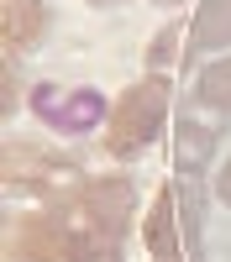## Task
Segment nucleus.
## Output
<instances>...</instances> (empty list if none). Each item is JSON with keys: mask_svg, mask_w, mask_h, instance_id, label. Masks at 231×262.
<instances>
[{"mask_svg": "<svg viewBox=\"0 0 231 262\" xmlns=\"http://www.w3.org/2000/svg\"><path fill=\"white\" fill-rule=\"evenodd\" d=\"M184 42H189V21H163V27L153 32V42H147V53H142L147 58V74H168L179 58H189Z\"/></svg>", "mask_w": 231, "mask_h": 262, "instance_id": "6e6552de", "label": "nucleus"}, {"mask_svg": "<svg viewBox=\"0 0 231 262\" xmlns=\"http://www.w3.org/2000/svg\"><path fill=\"white\" fill-rule=\"evenodd\" d=\"M42 32H48V6L42 0H6V48L11 53L37 48Z\"/></svg>", "mask_w": 231, "mask_h": 262, "instance_id": "0eeeda50", "label": "nucleus"}, {"mask_svg": "<svg viewBox=\"0 0 231 262\" xmlns=\"http://www.w3.org/2000/svg\"><path fill=\"white\" fill-rule=\"evenodd\" d=\"M32 116L48 131H74V137L100 126V121H111L100 90H90V84H79V90H69V84H37L32 90Z\"/></svg>", "mask_w": 231, "mask_h": 262, "instance_id": "20e7f679", "label": "nucleus"}, {"mask_svg": "<svg viewBox=\"0 0 231 262\" xmlns=\"http://www.w3.org/2000/svg\"><path fill=\"white\" fill-rule=\"evenodd\" d=\"M153 262H189V252H179V257H153Z\"/></svg>", "mask_w": 231, "mask_h": 262, "instance_id": "f8f14e48", "label": "nucleus"}, {"mask_svg": "<svg viewBox=\"0 0 231 262\" xmlns=\"http://www.w3.org/2000/svg\"><path fill=\"white\" fill-rule=\"evenodd\" d=\"M195 105H210V111L231 116V53L210 58L205 69L195 74Z\"/></svg>", "mask_w": 231, "mask_h": 262, "instance_id": "1a4fd4ad", "label": "nucleus"}, {"mask_svg": "<svg viewBox=\"0 0 231 262\" xmlns=\"http://www.w3.org/2000/svg\"><path fill=\"white\" fill-rule=\"evenodd\" d=\"M84 6H100V11H105V6H121V0H84Z\"/></svg>", "mask_w": 231, "mask_h": 262, "instance_id": "ddd939ff", "label": "nucleus"}, {"mask_svg": "<svg viewBox=\"0 0 231 262\" xmlns=\"http://www.w3.org/2000/svg\"><path fill=\"white\" fill-rule=\"evenodd\" d=\"M231 48V0H200L189 16V58L200 53H226Z\"/></svg>", "mask_w": 231, "mask_h": 262, "instance_id": "423d86ee", "label": "nucleus"}, {"mask_svg": "<svg viewBox=\"0 0 231 262\" xmlns=\"http://www.w3.org/2000/svg\"><path fill=\"white\" fill-rule=\"evenodd\" d=\"M21 105V74H16V63H6V111H16Z\"/></svg>", "mask_w": 231, "mask_h": 262, "instance_id": "9d476101", "label": "nucleus"}, {"mask_svg": "<svg viewBox=\"0 0 231 262\" xmlns=\"http://www.w3.org/2000/svg\"><path fill=\"white\" fill-rule=\"evenodd\" d=\"M168 95H174L168 74H142L137 84H126V90L116 95V105H111V121H105L100 147L111 152L116 163L142 158V152L158 142L163 121H168Z\"/></svg>", "mask_w": 231, "mask_h": 262, "instance_id": "f257e3e1", "label": "nucleus"}, {"mask_svg": "<svg viewBox=\"0 0 231 262\" xmlns=\"http://www.w3.org/2000/svg\"><path fill=\"white\" fill-rule=\"evenodd\" d=\"M69 210H74L79 226L126 242V231H132V221H137V184L126 179V173H95V179L79 184Z\"/></svg>", "mask_w": 231, "mask_h": 262, "instance_id": "7ed1b4c3", "label": "nucleus"}, {"mask_svg": "<svg viewBox=\"0 0 231 262\" xmlns=\"http://www.w3.org/2000/svg\"><path fill=\"white\" fill-rule=\"evenodd\" d=\"M147 6H184V0H147Z\"/></svg>", "mask_w": 231, "mask_h": 262, "instance_id": "4468645a", "label": "nucleus"}, {"mask_svg": "<svg viewBox=\"0 0 231 262\" xmlns=\"http://www.w3.org/2000/svg\"><path fill=\"white\" fill-rule=\"evenodd\" d=\"M79 221L69 205H37L27 215H11L6 262H74Z\"/></svg>", "mask_w": 231, "mask_h": 262, "instance_id": "f03ea898", "label": "nucleus"}, {"mask_svg": "<svg viewBox=\"0 0 231 262\" xmlns=\"http://www.w3.org/2000/svg\"><path fill=\"white\" fill-rule=\"evenodd\" d=\"M216 137H221V131L210 126V121L179 116V126H174V179H200V173H210Z\"/></svg>", "mask_w": 231, "mask_h": 262, "instance_id": "39448f33", "label": "nucleus"}, {"mask_svg": "<svg viewBox=\"0 0 231 262\" xmlns=\"http://www.w3.org/2000/svg\"><path fill=\"white\" fill-rule=\"evenodd\" d=\"M216 200L221 205H231V158L221 163V173H216Z\"/></svg>", "mask_w": 231, "mask_h": 262, "instance_id": "9b49d317", "label": "nucleus"}]
</instances>
